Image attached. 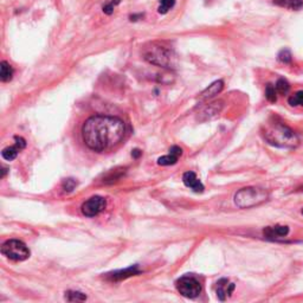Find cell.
I'll list each match as a JSON object with an SVG mask.
<instances>
[{
  "instance_id": "6da1fadb",
  "label": "cell",
  "mask_w": 303,
  "mask_h": 303,
  "mask_svg": "<svg viewBox=\"0 0 303 303\" xmlns=\"http://www.w3.org/2000/svg\"><path fill=\"white\" fill-rule=\"evenodd\" d=\"M126 125L121 118L107 115H95L88 118L82 127V139L89 150L106 152L122 141Z\"/></svg>"
},
{
  "instance_id": "7a4b0ae2",
  "label": "cell",
  "mask_w": 303,
  "mask_h": 303,
  "mask_svg": "<svg viewBox=\"0 0 303 303\" xmlns=\"http://www.w3.org/2000/svg\"><path fill=\"white\" fill-rule=\"evenodd\" d=\"M265 141L275 147L294 148L299 145V136L282 122L271 123L263 133Z\"/></svg>"
},
{
  "instance_id": "3957f363",
  "label": "cell",
  "mask_w": 303,
  "mask_h": 303,
  "mask_svg": "<svg viewBox=\"0 0 303 303\" xmlns=\"http://www.w3.org/2000/svg\"><path fill=\"white\" fill-rule=\"evenodd\" d=\"M269 193L260 187H244L235 194V204L239 208H250L266 202Z\"/></svg>"
},
{
  "instance_id": "277c9868",
  "label": "cell",
  "mask_w": 303,
  "mask_h": 303,
  "mask_svg": "<svg viewBox=\"0 0 303 303\" xmlns=\"http://www.w3.org/2000/svg\"><path fill=\"white\" fill-rule=\"evenodd\" d=\"M146 60L154 65L162 68H173L174 65V55L170 50L162 46L152 45L151 49L145 54Z\"/></svg>"
},
{
  "instance_id": "5b68a950",
  "label": "cell",
  "mask_w": 303,
  "mask_h": 303,
  "mask_svg": "<svg viewBox=\"0 0 303 303\" xmlns=\"http://www.w3.org/2000/svg\"><path fill=\"white\" fill-rule=\"evenodd\" d=\"M1 253L11 261L23 262L30 257V250L25 244L18 239H10L1 246Z\"/></svg>"
},
{
  "instance_id": "8992f818",
  "label": "cell",
  "mask_w": 303,
  "mask_h": 303,
  "mask_svg": "<svg viewBox=\"0 0 303 303\" xmlns=\"http://www.w3.org/2000/svg\"><path fill=\"white\" fill-rule=\"evenodd\" d=\"M177 290L187 299H194L202 293V284L197 278L192 276H183L175 282Z\"/></svg>"
},
{
  "instance_id": "52a82bcc",
  "label": "cell",
  "mask_w": 303,
  "mask_h": 303,
  "mask_svg": "<svg viewBox=\"0 0 303 303\" xmlns=\"http://www.w3.org/2000/svg\"><path fill=\"white\" fill-rule=\"evenodd\" d=\"M106 205L107 202L104 198L100 197V195H95V197H92L90 199H88L87 202L83 203V205H82L81 208V211L82 213H83V216L92 218V217H95L97 216V214H100L101 212L106 208Z\"/></svg>"
},
{
  "instance_id": "ba28073f",
  "label": "cell",
  "mask_w": 303,
  "mask_h": 303,
  "mask_svg": "<svg viewBox=\"0 0 303 303\" xmlns=\"http://www.w3.org/2000/svg\"><path fill=\"white\" fill-rule=\"evenodd\" d=\"M15 140H16L15 146H11V147L4 148V150H2V152H1V155H2V158L5 159V160H7V161L15 160V159L18 156L19 152L25 148L26 142H25V140L23 139V137L16 136Z\"/></svg>"
},
{
  "instance_id": "9c48e42d",
  "label": "cell",
  "mask_w": 303,
  "mask_h": 303,
  "mask_svg": "<svg viewBox=\"0 0 303 303\" xmlns=\"http://www.w3.org/2000/svg\"><path fill=\"white\" fill-rule=\"evenodd\" d=\"M289 227L285 225H275V227H268L264 228L263 233L268 239L277 241V239L284 238L289 235Z\"/></svg>"
},
{
  "instance_id": "30bf717a",
  "label": "cell",
  "mask_w": 303,
  "mask_h": 303,
  "mask_svg": "<svg viewBox=\"0 0 303 303\" xmlns=\"http://www.w3.org/2000/svg\"><path fill=\"white\" fill-rule=\"evenodd\" d=\"M181 155H183V150L179 146H173V147H170V154L158 159V165H160V166H170V165H174L177 164Z\"/></svg>"
},
{
  "instance_id": "8fae6325",
  "label": "cell",
  "mask_w": 303,
  "mask_h": 303,
  "mask_svg": "<svg viewBox=\"0 0 303 303\" xmlns=\"http://www.w3.org/2000/svg\"><path fill=\"white\" fill-rule=\"evenodd\" d=\"M183 181L186 187L191 189L192 191L195 192V193H202V192H204L203 183L197 178L194 172H191V170H189V172L184 173Z\"/></svg>"
},
{
  "instance_id": "7c38bea8",
  "label": "cell",
  "mask_w": 303,
  "mask_h": 303,
  "mask_svg": "<svg viewBox=\"0 0 303 303\" xmlns=\"http://www.w3.org/2000/svg\"><path fill=\"white\" fill-rule=\"evenodd\" d=\"M235 284L230 283L227 278H222L217 282V296L220 301H225L231 294H232Z\"/></svg>"
},
{
  "instance_id": "4fadbf2b",
  "label": "cell",
  "mask_w": 303,
  "mask_h": 303,
  "mask_svg": "<svg viewBox=\"0 0 303 303\" xmlns=\"http://www.w3.org/2000/svg\"><path fill=\"white\" fill-rule=\"evenodd\" d=\"M140 270L137 269V265L131 266V268H127L125 270H117V271L110 272V274L106 275V278L109 281H121L126 280V278L135 276V275H139Z\"/></svg>"
},
{
  "instance_id": "5bb4252c",
  "label": "cell",
  "mask_w": 303,
  "mask_h": 303,
  "mask_svg": "<svg viewBox=\"0 0 303 303\" xmlns=\"http://www.w3.org/2000/svg\"><path fill=\"white\" fill-rule=\"evenodd\" d=\"M223 109V102L222 101H217L213 102V103L208 104L205 109L200 113V121H208L212 120L216 116H218L219 113L222 112Z\"/></svg>"
},
{
  "instance_id": "9a60e30c",
  "label": "cell",
  "mask_w": 303,
  "mask_h": 303,
  "mask_svg": "<svg viewBox=\"0 0 303 303\" xmlns=\"http://www.w3.org/2000/svg\"><path fill=\"white\" fill-rule=\"evenodd\" d=\"M224 88V82L222 79L213 82L211 85H208L205 90L202 93V100H208V98L213 97V96L218 95Z\"/></svg>"
},
{
  "instance_id": "2e32d148",
  "label": "cell",
  "mask_w": 303,
  "mask_h": 303,
  "mask_svg": "<svg viewBox=\"0 0 303 303\" xmlns=\"http://www.w3.org/2000/svg\"><path fill=\"white\" fill-rule=\"evenodd\" d=\"M13 76V68L11 67L10 63L2 60L0 63V79L1 82H9L12 79Z\"/></svg>"
},
{
  "instance_id": "e0dca14e",
  "label": "cell",
  "mask_w": 303,
  "mask_h": 303,
  "mask_svg": "<svg viewBox=\"0 0 303 303\" xmlns=\"http://www.w3.org/2000/svg\"><path fill=\"white\" fill-rule=\"evenodd\" d=\"M274 2L280 6H284L289 10L299 11L303 7V0H274Z\"/></svg>"
},
{
  "instance_id": "ac0fdd59",
  "label": "cell",
  "mask_w": 303,
  "mask_h": 303,
  "mask_svg": "<svg viewBox=\"0 0 303 303\" xmlns=\"http://www.w3.org/2000/svg\"><path fill=\"white\" fill-rule=\"evenodd\" d=\"M175 5V0H159L158 12L160 15H166L170 9H173Z\"/></svg>"
},
{
  "instance_id": "d6986e66",
  "label": "cell",
  "mask_w": 303,
  "mask_h": 303,
  "mask_svg": "<svg viewBox=\"0 0 303 303\" xmlns=\"http://www.w3.org/2000/svg\"><path fill=\"white\" fill-rule=\"evenodd\" d=\"M288 103L291 107H303V90L295 93L288 98Z\"/></svg>"
},
{
  "instance_id": "ffe728a7",
  "label": "cell",
  "mask_w": 303,
  "mask_h": 303,
  "mask_svg": "<svg viewBox=\"0 0 303 303\" xmlns=\"http://www.w3.org/2000/svg\"><path fill=\"white\" fill-rule=\"evenodd\" d=\"M65 300L69 302H75V301H85L87 296L84 294L79 293V291H67L65 293Z\"/></svg>"
},
{
  "instance_id": "44dd1931",
  "label": "cell",
  "mask_w": 303,
  "mask_h": 303,
  "mask_svg": "<svg viewBox=\"0 0 303 303\" xmlns=\"http://www.w3.org/2000/svg\"><path fill=\"white\" fill-rule=\"evenodd\" d=\"M275 88H276V92L278 94H281V95H285V94L289 92V89H290V84L288 83V81H286V79L280 78L276 82V85H275Z\"/></svg>"
},
{
  "instance_id": "7402d4cb",
  "label": "cell",
  "mask_w": 303,
  "mask_h": 303,
  "mask_svg": "<svg viewBox=\"0 0 303 303\" xmlns=\"http://www.w3.org/2000/svg\"><path fill=\"white\" fill-rule=\"evenodd\" d=\"M265 97L266 100L271 103H275L277 101V92H276V88L274 87L272 84H268L265 88Z\"/></svg>"
},
{
  "instance_id": "603a6c76",
  "label": "cell",
  "mask_w": 303,
  "mask_h": 303,
  "mask_svg": "<svg viewBox=\"0 0 303 303\" xmlns=\"http://www.w3.org/2000/svg\"><path fill=\"white\" fill-rule=\"evenodd\" d=\"M120 2H121V0H110V1L107 2V4L103 5V12L108 16L113 15L115 6H117Z\"/></svg>"
},
{
  "instance_id": "cb8c5ba5",
  "label": "cell",
  "mask_w": 303,
  "mask_h": 303,
  "mask_svg": "<svg viewBox=\"0 0 303 303\" xmlns=\"http://www.w3.org/2000/svg\"><path fill=\"white\" fill-rule=\"evenodd\" d=\"M76 186H77V183L75 181V179H71V178L65 179L62 184L63 189H64V192H68V193L69 192H73Z\"/></svg>"
},
{
  "instance_id": "d4e9b609",
  "label": "cell",
  "mask_w": 303,
  "mask_h": 303,
  "mask_svg": "<svg viewBox=\"0 0 303 303\" xmlns=\"http://www.w3.org/2000/svg\"><path fill=\"white\" fill-rule=\"evenodd\" d=\"M291 59H293V56H291L290 51L289 50H282L278 54V60L282 63H284V64H288V63L291 62Z\"/></svg>"
},
{
  "instance_id": "484cf974",
  "label": "cell",
  "mask_w": 303,
  "mask_h": 303,
  "mask_svg": "<svg viewBox=\"0 0 303 303\" xmlns=\"http://www.w3.org/2000/svg\"><path fill=\"white\" fill-rule=\"evenodd\" d=\"M141 155V151L140 150H134L133 152H132V156H133V158H139V156Z\"/></svg>"
},
{
  "instance_id": "4316f807",
  "label": "cell",
  "mask_w": 303,
  "mask_h": 303,
  "mask_svg": "<svg viewBox=\"0 0 303 303\" xmlns=\"http://www.w3.org/2000/svg\"><path fill=\"white\" fill-rule=\"evenodd\" d=\"M301 213H302V216H303V208H302V211H301Z\"/></svg>"
}]
</instances>
